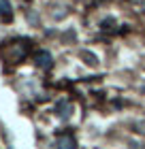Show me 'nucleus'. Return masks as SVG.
I'll use <instances>...</instances> for the list:
<instances>
[{
	"label": "nucleus",
	"mask_w": 145,
	"mask_h": 149,
	"mask_svg": "<svg viewBox=\"0 0 145 149\" xmlns=\"http://www.w3.org/2000/svg\"><path fill=\"white\" fill-rule=\"evenodd\" d=\"M58 147L60 149H75V141L71 136H60L58 139Z\"/></svg>",
	"instance_id": "f257e3e1"
}]
</instances>
